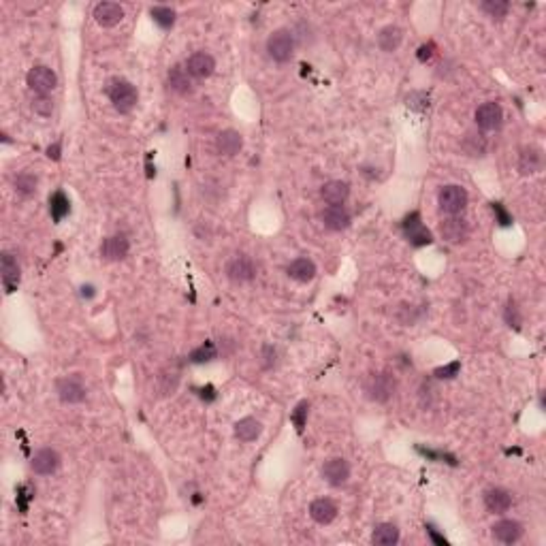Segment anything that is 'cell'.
<instances>
[{
	"mask_svg": "<svg viewBox=\"0 0 546 546\" xmlns=\"http://www.w3.org/2000/svg\"><path fill=\"white\" fill-rule=\"evenodd\" d=\"M286 271H289V275L299 284H307L316 278V265H314V261H309V258H305V256L295 258Z\"/></svg>",
	"mask_w": 546,
	"mask_h": 546,
	"instance_id": "obj_25",
	"label": "cell"
},
{
	"mask_svg": "<svg viewBox=\"0 0 546 546\" xmlns=\"http://www.w3.org/2000/svg\"><path fill=\"white\" fill-rule=\"evenodd\" d=\"M504 122V111H502V105L495 103V101H488V103H482L478 109H476V124L480 130L484 133H491V130H497Z\"/></svg>",
	"mask_w": 546,
	"mask_h": 546,
	"instance_id": "obj_6",
	"label": "cell"
},
{
	"mask_svg": "<svg viewBox=\"0 0 546 546\" xmlns=\"http://www.w3.org/2000/svg\"><path fill=\"white\" fill-rule=\"evenodd\" d=\"M307 410H309V404H307V401H301V404H297V408H295L293 414H291V420L295 423L299 434H301L305 423H307Z\"/></svg>",
	"mask_w": 546,
	"mask_h": 546,
	"instance_id": "obj_34",
	"label": "cell"
},
{
	"mask_svg": "<svg viewBox=\"0 0 546 546\" xmlns=\"http://www.w3.org/2000/svg\"><path fill=\"white\" fill-rule=\"evenodd\" d=\"M0 271H3V284H5V293L11 295L17 291L19 286V265L15 261V256L5 252L3 261H0Z\"/></svg>",
	"mask_w": 546,
	"mask_h": 546,
	"instance_id": "obj_18",
	"label": "cell"
},
{
	"mask_svg": "<svg viewBox=\"0 0 546 546\" xmlns=\"http://www.w3.org/2000/svg\"><path fill=\"white\" fill-rule=\"evenodd\" d=\"M60 468V454L53 448H41L33 457V472L39 476H51Z\"/></svg>",
	"mask_w": 546,
	"mask_h": 546,
	"instance_id": "obj_11",
	"label": "cell"
},
{
	"mask_svg": "<svg viewBox=\"0 0 546 546\" xmlns=\"http://www.w3.org/2000/svg\"><path fill=\"white\" fill-rule=\"evenodd\" d=\"M516 169H519L521 176H534L542 169V152L536 146L523 148L519 154V162H516Z\"/></svg>",
	"mask_w": 546,
	"mask_h": 546,
	"instance_id": "obj_22",
	"label": "cell"
},
{
	"mask_svg": "<svg viewBox=\"0 0 546 546\" xmlns=\"http://www.w3.org/2000/svg\"><path fill=\"white\" fill-rule=\"evenodd\" d=\"M323 478L327 484L331 486H341V484H346L348 478H350V466L346 459H329V461L323 466Z\"/></svg>",
	"mask_w": 546,
	"mask_h": 546,
	"instance_id": "obj_10",
	"label": "cell"
},
{
	"mask_svg": "<svg viewBox=\"0 0 546 546\" xmlns=\"http://www.w3.org/2000/svg\"><path fill=\"white\" fill-rule=\"evenodd\" d=\"M150 15L160 28H164V31H169V28L176 24V11L171 7H152Z\"/></svg>",
	"mask_w": 546,
	"mask_h": 546,
	"instance_id": "obj_30",
	"label": "cell"
},
{
	"mask_svg": "<svg viewBox=\"0 0 546 546\" xmlns=\"http://www.w3.org/2000/svg\"><path fill=\"white\" fill-rule=\"evenodd\" d=\"M69 212H71V203H69L67 194H65L62 190L53 192V194L49 196V214H51V218H53L56 222H60Z\"/></svg>",
	"mask_w": 546,
	"mask_h": 546,
	"instance_id": "obj_29",
	"label": "cell"
},
{
	"mask_svg": "<svg viewBox=\"0 0 546 546\" xmlns=\"http://www.w3.org/2000/svg\"><path fill=\"white\" fill-rule=\"evenodd\" d=\"M493 540H497L500 544H514V542H519L523 538V525L519 521H514V519H502L497 521L493 527Z\"/></svg>",
	"mask_w": 546,
	"mask_h": 546,
	"instance_id": "obj_14",
	"label": "cell"
},
{
	"mask_svg": "<svg viewBox=\"0 0 546 546\" xmlns=\"http://www.w3.org/2000/svg\"><path fill=\"white\" fill-rule=\"evenodd\" d=\"M506 323L510 325V327H514V329H519L521 327V314H519V307H516V303L510 299L508 301V305H506Z\"/></svg>",
	"mask_w": 546,
	"mask_h": 546,
	"instance_id": "obj_37",
	"label": "cell"
},
{
	"mask_svg": "<svg viewBox=\"0 0 546 546\" xmlns=\"http://www.w3.org/2000/svg\"><path fill=\"white\" fill-rule=\"evenodd\" d=\"M309 516L318 525H329L335 521V516H337V504L329 497L314 500L309 504Z\"/></svg>",
	"mask_w": 546,
	"mask_h": 546,
	"instance_id": "obj_17",
	"label": "cell"
},
{
	"mask_svg": "<svg viewBox=\"0 0 546 546\" xmlns=\"http://www.w3.org/2000/svg\"><path fill=\"white\" fill-rule=\"evenodd\" d=\"M244 146V139L237 130L228 128V130H222L218 137H216V148L222 156H235Z\"/></svg>",
	"mask_w": 546,
	"mask_h": 546,
	"instance_id": "obj_23",
	"label": "cell"
},
{
	"mask_svg": "<svg viewBox=\"0 0 546 546\" xmlns=\"http://www.w3.org/2000/svg\"><path fill=\"white\" fill-rule=\"evenodd\" d=\"M484 508L493 514H504L510 510L512 506V495L506 491L502 486H493V488H486L484 491Z\"/></svg>",
	"mask_w": 546,
	"mask_h": 546,
	"instance_id": "obj_15",
	"label": "cell"
},
{
	"mask_svg": "<svg viewBox=\"0 0 546 546\" xmlns=\"http://www.w3.org/2000/svg\"><path fill=\"white\" fill-rule=\"evenodd\" d=\"M459 369H461V363L454 361V363H450V365L438 367V369L434 371V376L440 378V380H452V378L457 376V373H459Z\"/></svg>",
	"mask_w": 546,
	"mask_h": 546,
	"instance_id": "obj_36",
	"label": "cell"
},
{
	"mask_svg": "<svg viewBox=\"0 0 546 546\" xmlns=\"http://www.w3.org/2000/svg\"><path fill=\"white\" fill-rule=\"evenodd\" d=\"M261 431H263V425L252 416H246V418L235 423V438L239 442H254L258 436H261Z\"/></svg>",
	"mask_w": 546,
	"mask_h": 546,
	"instance_id": "obj_27",
	"label": "cell"
},
{
	"mask_svg": "<svg viewBox=\"0 0 546 546\" xmlns=\"http://www.w3.org/2000/svg\"><path fill=\"white\" fill-rule=\"evenodd\" d=\"M107 94L111 105L116 107V111L120 113H130L137 107L139 94L135 90V85L126 79H113L107 85Z\"/></svg>",
	"mask_w": 546,
	"mask_h": 546,
	"instance_id": "obj_2",
	"label": "cell"
},
{
	"mask_svg": "<svg viewBox=\"0 0 546 546\" xmlns=\"http://www.w3.org/2000/svg\"><path fill=\"white\" fill-rule=\"evenodd\" d=\"M371 542L376 546H393L399 542V529L393 523H382L373 529L371 534Z\"/></svg>",
	"mask_w": 546,
	"mask_h": 546,
	"instance_id": "obj_28",
	"label": "cell"
},
{
	"mask_svg": "<svg viewBox=\"0 0 546 546\" xmlns=\"http://www.w3.org/2000/svg\"><path fill=\"white\" fill-rule=\"evenodd\" d=\"M395 378L386 371L378 373H369L363 382V391L371 401H378V404H386V401L395 395Z\"/></svg>",
	"mask_w": 546,
	"mask_h": 546,
	"instance_id": "obj_3",
	"label": "cell"
},
{
	"mask_svg": "<svg viewBox=\"0 0 546 546\" xmlns=\"http://www.w3.org/2000/svg\"><path fill=\"white\" fill-rule=\"evenodd\" d=\"M47 156L53 158V160H58L60 158V143H53V146L47 148Z\"/></svg>",
	"mask_w": 546,
	"mask_h": 546,
	"instance_id": "obj_41",
	"label": "cell"
},
{
	"mask_svg": "<svg viewBox=\"0 0 546 546\" xmlns=\"http://www.w3.org/2000/svg\"><path fill=\"white\" fill-rule=\"evenodd\" d=\"M214 69H216V60H214V56L207 51H196L186 60V71L190 73V77H196V79L210 77L214 73Z\"/></svg>",
	"mask_w": 546,
	"mask_h": 546,
	"instance_id": "obj_12",
	"label": "cell"
},
{
	"mask_svg": "<svg viewBox=\"0 0 546 546\" xmlns=\"http://www.w3.org/2000/svg\"><path fill=\"white\" fill-rule=\"evenodd\" d=\"M427 534L431 536V540H434V542H438V544H446V540H444L442 536H438V534L434 531V527H427Z\"/></svg>",
	"mask_w": 546,
	"mask_h": 546,
	"instance_id": "obj_42",
	"label": "cell"
},
{
	"mask_svg": "<svg viewBox=\"0 0 546 546\" xmlns=\"http://www.w3.org/2000/svg\"><path fill=\"white\" fill-rule=\"evenodd\" d=\"M94 19L103 28H113L124 19V9L118 3H99L94 7Z\"/></svg>",
	"mask_w": 546,
	"mask_h": 546,
	"instance_id": "obj_16",
	"label": "cell"
},
{
	"mask_svg": "<svg viewBox=\"0 0 546 546\" xmlns=\"http://www.w3.org/2000/svg\"><path fill=\"white\" fill-rule=\"evenodd\" d=\"M295 37L293 33L289 31V28H278V31H273L267 39V53H269V58L284 65V62H289L293 58V53H295Z\"/></svg>",
	"mask_w": 546,
	"mask_h": 546,
	"instance_id": "obj_1",
	"label": "cell"
},
{
	"mask_svg": "<svg viewBox=\"0 0 546 546\" xmlns=\"http://www.w3.org/2000/svg\"><path fill=\"white\" fill-rule=\"evenodd\" d=\"M468 190L463 186H457V184H450V186H444L438 194V203H440V210L448 216H459L466 207H468Z\"/></svg>",
	"mask_w": 546,
	"mask_h": 546,
	"instance_id": "obj_4",
	"label": "cell"
},
{
	"mask_svg": "<svg viewBox=\"0 0 546 546\" xmlns=\"http://www.w3.org/2000/svg\"><path fill=\"white\" fill-rule=\"evenodd\" d=\"M56 391H58V397H60L62 404H81V401L85 399V386L75 376L58 380Z\"/></svg>",
	"mask_w": 546,
	"mask_h": 546,
	"instance_id": "obj_13",
	"label": "cell"
},
{
	"mask_svg": "<svg viewBox=\"0 0 546 546\" xmlns=\"http://www.w3.org/2000/svg\"><path fill=\"white\" fill-rule=\"evenodd\" d=\"M15 190L22 192V194H26V196H28V194H33V192L37 190V176L28 173V171L19 173L17 180H15Z\"/></svg>",
	"mask_w": 546,
	"mask_h": 546,
	"instance_id": "obj_33",
	"label": "cell"
},
{
	"mask_svg": "<svg viewBox=\"0 0 546 546\" xmlns=\"http://www.w3.org/2000/svg\"><path fill=\"white\" fill-rule=\"evenodd\" d=\"M26 81H28V88H31L37 96H47L49 92L56 90V85H58V77L56 73L49 69V67H33L26 75Z\"/></svg>",
	"mask_w": 546,
	"mask_h": 546,
	"instance_id": "obj_5",
	"label": "cell"
},
{
	"mask_svg": "<svg viewBox=\"0 0 546 546\" xmlns=\"http://www.w3.org/2000/svg\"><path fill=\"white\" fill-rule=\"evenodd\" d=\"M480 9L491 17V19H504L510 5L504 3V0H484V3H480Z\"/></svg>",
	"mask_w": 546,
	"mask_h": 546,
	"instance_id": "obj_31",
	"label": "cell"
},
{
	"mask_svg": "<svg viewBox=\"0 0 546 546\" xmlns=\"http://www.w3.org/2000/svg\"><path fill=\"white\" fill-rule=\"evenodd\" d=\"M431 49H434V45H423L420 49H418V60H429L431 58Z\"/></svg>",
	"mask_w": 546,
	"mask_h": 546,
	"instance_id": "obj_40",
	"label": "cell"
},
{
	"mask_svg": "<svg viewBox=\"0 0 546 546\" xmlns=\"http://www.w3.org/2000/svg\"><path fill=\"white\" fill-rule=\"evenodd\" d=\"M128 250H130V244L124 235H111L101 246V254L107 261H122L128 254Z\"/></svg>",
	"mask_w": 546,
	"mask_h": 546,
	"instance_id": "obj_21",
	"label": "cell"
},
{
	"mask_svg": "<svg viewBox=\"0 0 546 546\" xmlns=\"http://www.w3.org/2000/svg\"><path fill=\"white\" fill-rule=\"evenodd\" d=\"M218 357V350L212 341H205L203 346H198L192 355H190V361L192 363H205V361H214Z\"/></svg>",
	"mask_w": 546,
	"mask_h": 546,
	"instance_id": "obj_32",
	"label": "cell"
},
{
	"mask_svg": "<svg viewBox=\"0 0 546 546\" xmlns=\"http://www.w3.org/2000/svg\"><path fill=\"white\" fill-rule=\"evenodd\" d=\"M226 278L235 284H246L256 278V267L250 256L237 254L226 263Z\"/></svg>",
	"mask_w": 546,
	"mask_h": 546,
	"instance_id": "obj_7",
	"label": "cell"
},
{
	"mask_svg": "<svg viewBox=\"0 0 546 546\" xmlns=\"http://www.w3.org/2000/svg\"><path fill=\"white\" fill-rule=\"evenodd\" d=\"M350 194V186L341 180H331L323 186L321 190V196L327 205H343L346 203V198Z\"/></svg>",
	"mask_w": 546,
	"mask_h": 546,
	"instance_id": "obj_19",
	"label": "cell"
},
{
	"mask_svg": "<svg viewBox=\"0 0 546 546\" xmlns=\"http://www.w3.org/2000/svg\"><path fill=\"white\" fill-rule=\"evenodd\" d=\"M169 85H171V90L182 94V96L192 92V77L186 71V67L176 65L173 69H169Z\"/></svg>",
	"mask_w": 546,
	"mask_h": 546,
	"instance_id": "obj_24",
	"label": "cell"
},
{
	"mask_svg": "<svg viewBox=\"0 0 546 546\" xmlns=\"http://www.w3.org/2000/svg\"><path fill=\"white\" fill-rule=\"evenodd\" d=\"M491 207H493V214H495V218H497V222H500L502 226H508V224L512 222L510 214L504 210V205H502V203H493Z\"/></svg>",
	"mask_w": 546,
	"mask_h": 546,
	"instance_id": "obj_38",
	"label": "cell"
},
{
	"mask_svg": "<svg viewBox=\"0 0 546 546\" xmlns=\"http://www.w3.org/2000/svg\"><path fill=\"white\" fill-rule=\"evenodd\" d=\"M401 226H404L406 239H408L412 246H416V248H420V246H429L431 241H434L431 233L423 226V220H420V214H418V212H412L404 222H401Z\"/></svg>",
	"mask_w": 546,
	"mask_h": 546,
	"instance_id": "obj_9",
	"label": "cell"
},
{
	"mask_svg": "<svg viewBox=\"0 0 546 546\" xmlns=\"http://www.w3.org/2000/svg\"><path fill=\"white\" fill-rule=\"evenodd\" d=\"M323 222L329 231H343V228H348L352 218L348 214V210L343 205H329L325 212H323Z\"/></svg>",
	"mask_w": 546,
	"mask_h": 546,
	"instance_id": "obj_20",
	"label": "cell"
},
{
	"mask_svg": "<svg viewBox=\"0 0 546 546\" xmlns=\"http://www.w3.org/2000/svg\"><path fill=\"white\" fill-rule=\"evenodd\" d=\"M401 41H404V33H401L399 26H384L382 31L378 33V47L386 53H393L399 49Z\"/></svg>",
	"mask_w": 546,
	"mask_h": 546,
	"instance_id": "obj_26",
	"label": "cell"
},
{
	"mask_svg": "<svg viewBox=\"0 0 546 546\" xmlns=\"http://www.w3.org/2000/svg\"><path fill=\"white\" fill-rule=\"evenodd\" d=\"M263 357H265V359H263V365H265L267 369L275 365V348L265 346V348H263Z\"/></svg>",
	"mask_w": 546,
	"mask_h": 546,
	"instance_id": "obj_39",
	"label": "cell"
},
{
	"mask_svg": "<svg viewBox=\"0 0 546 546\" xmlns=\"http://www.w3.org/2000/svg\"><path fill=\"white\" fill-rule=\"evenodd\" d=\"M33 109H35V113H39V116L49 118L51 111H53V101L49 96H37L33 101Z\"/></svg>",
	"mask_w": 546,
	"mask_h": 546,
	"instance_id": "obj_35",
	"label": "cell"
},
{
	"mask_svg": "<svg viewBox=\"0 0 546 546\" xmlns=\"http://www.w3.org/2000/svg\"><path fill=\"white\" fill-rule=\"evenodd\" d=\"M440 235L448 244H461L470 235V224L461 216H448L440 222Z\"/></svg>",
	"mask_w": 546,
	"mask_h": 546,
	"instance_id": "obj_8",
	"label": "cell"
}]
</instances>
